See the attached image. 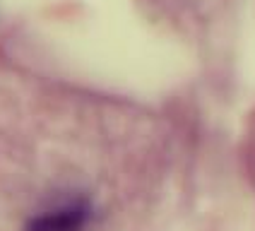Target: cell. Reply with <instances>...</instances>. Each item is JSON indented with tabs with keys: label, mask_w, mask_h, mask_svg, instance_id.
I'll list each match as a JSON object with an SVG mask.
<instances>
[{
	"label": "cell",
	"mask_w": 255,
	"mask_h": 231,
	"mask_svg": "<svg viewBox=\"0 0 255 231\" xmlns=\"http://www.w3.org/2000/svg\"><path fill=\"white\" fill-rule=\"evenodd\" d=\"M92 219V205L85 198H72L31 217L24 231H85Z\"/></svg>",
	"instance_id": "1"
}]
</instances>
